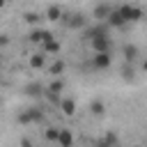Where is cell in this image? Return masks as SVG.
Masks as SVG:
<instances>
[{"label": "cell", "instance_id": "6da1fadb", "mask_svg": "<svg viewBox=\"0 0 147 147\" xmlns=\"http://www.w3.org/2000/svg\"><path fill=\"white\" fill-rule=\"evenodd\" d=\"M119 11H122V16H124L126 23H129V21H138V18H142V9L136 7V5H122Z\"/></svg>", "mask_w": 147, "mask_h": 147}, {"label": "cell", "instance_id": "7a4b0ae2", "mask_svg": "<svg viewBox=\"0 0 147 147\" xmlns=\"http://www.w3.org/2000/svg\"><path fill=\"white\" fill-rule=\"evenodd\" d=\"M90 44H92L94 55H99V53H110V48H113L110 37H99V39H94V41H90Z\"/></svg>", "mask_w": 147, "mask_h": 147}, {"label": "cell", "instance_id": "3957f363", "mask_svg": "<svg viewBox=\"0 0 147 147\" xmlns=\"http://www.w3.org/2000/svg\"><path fill=\"white\" fill-rule=\"evenodd\" d=\"M110 62H113L110 53H99V55H94V57H92L94 69H108V67H110Z\"/></svg>", "mask_w": 147, "mask_h": 147}, {"label": "cell", "instance_id": "277c9868", "mask_svg": "<svg viewBox=\"0 0 147 147\" xmlns=\"http://www.w3.org/2000/svg\"><path fill=\"white\" fill-rule=\"evenodd\" d=\"M87 39L90 41H94V39H99V37H108V25H94V28H87Z\"/></svg>", "mask_w": 147, "mask_h": 147}, {"label": "cell", "instance_id": "5b68a950", "mask_svg": "<svg viewBox=\"0 0 147 147\" xmlns=\"http://www.w3.org/2000/svg\"><path fill=\"white\" fill-rule=\"evenodd\" d=\"M106 23H108L110 28H122V25L126 23V21H124V16H122V11H119V7H117V9H113V14L108 16V21H106Z\"/></svg>", "mask_w": 147, "mask_h": 147}, {"label": "cell", "instance_id": "8992f818", "mask_svg": "<svg viewBox=\"0 0 147 147\" xmlns=\"http://www.w3.org/2000/svg\"><path fill=\"white\" fill-rule=\"evenodd\" d=\"M48 39H53V34L46 30H32L30 32V41H34V44H46Z\"/></svg>", "mask_w": 147, "mask_h": 147}, {"label": "cell", "instance_id": "52a82bcc", "mask_svg": "<svg viewBox=\"0 0 147 147\" xmlns=\"http://www.w3.org/2000/svg\"><path fill=\"white\" fill-rule=\"evenodd\" d=\"M60 147H71L74 145V133L69 129H60V140H57Z\"/></svg>", "mask_w": 147, "mask_h": 147}, {"label": "cell", "instance_id": "ba28073f", "mask_svg": "<svg viewBox=\"0 0 147 147\" xmlns=\"http://www.w3.org/2000/svg\"><path fill=\"white\" fill-rule=\"evenodd\" d=\"M110 14H113V7H110V5H96V7H94V16H96V18H106V21H108Z\"/></svg>", "mask_w": 147, "mask_h": 147}, {"label": "cell", "instance_id": "9c48e42d", "mask_svg": "<svg viewBox=\"0 0 147 147\" xmlns=\"http://www.w3.org/2000/svg\"><path fill=\"white\" fill-rule=\"evenodd\" d=\"M60 108H62V113H64L67 117H71V115L76 113V101H74V99H62Z\"/></svg>", "mask_w": 147, "mask_h": 147}, {"label": "cell", "instance_id": "30bf717a", "mask_svg": "<svg viewBox=\"0 0 147 147\" xmlns=\"http://www.w3.org/2000/svg\"><path fill=\"white\" fill-rule=\"evenodd\" d=\"M67 25H69V28H83V25H85L83 14H71V16H67Z\"/></svg>", "mask_w": 147, "mask_h": 147}, {"label": "cell", "instance_id": "8fae6325", "mask_svg": "<svg viewBox=\"0 0 147 147\" xmlns=\"http://www.w3.org/2000/svg\"><path fill=\"white\" fill-rule=\"evenodd\" d=\"M32 119H37V122H39V119H41V113H39V110H30V113H23V115L18 117V122H21V124H28V122H32Z\"/></svg>", "mask_w": 147, "mask_h": 147}, {"label": "cell", "instance_id": "7c38bea8", "mask_svg": "<svg viewBox=\"0 0 147 147\" xmlns=\"http://www.w3.org/2000/svg\"><path fill=\"white\" fill-rule=\"evenodd\" d=\"M44 51H46V53H55V55H57V53H60V41L48 39V41L44 44Z\"/></svg>", "mask_w": 147, "mask_h": 147}, {"label": "cell", "instance_id": "4fadbf2b", "mask_svg": "<svg viewBox=\"0 0 147 147\" xmlns=\"http://www.w3.org/2000/svg\"><path fill=\"white\" fill-rule=\"evenodd\" d=\"M46 16H48L51 21H57V18L62 16V9H60V7H55V5H51V7L46 9Z\"/></svg>", "mask_w": 147, "mask_h": 147}, {"label": "cell", "instance_id": "5bb4252c", "mask_svg": "<svg viewBox=\"0 0 147 147\" xmlns=\"http://www.w3.org/2000/svg\"><path fill=\"white\" fill-rule=\"evenodd\" d=\"M46 140H48V142H57V140H60V129H55V126L46 129Z\"/></svg>", "mask_w": 147, "mask_h": 147}, {"label": "cell", "instance_id": "9a60e30c", "mask_svg": "<svg viewBox=\"0 0 147 147\" xmlns=\"http://www.w3.org/2000/svg\"><path fill=\"white\" fill-rule=\"evenodd\" d=\"M124 57L131 62V60H136L138 57V48L136 46H124Z\"/></svg>", "mask_w": 147, "mask_h": 147}, {"label": "cell", "instance_id": "2e32d148", "mask_svg": "<svg viewBox=\"0 0 147 147\" xmlns=\"http://www.w3.org/2000/svg\"><path fill=\"white\" fill-rule=\"evenodd\" d=\"M90 110H92L94 115H103L106 106H103V101H92V103H90Z\"/></svg>", "mask_w": 147, "mask_h": 147}, {"label": "cell", "instance_id": "e0dca14e", "mask_svg": "<svg viewBox=\"0 0 147 147\" xmlns=\"http://www.w3.org/2000/svg\"><path fill=\"white\" fill-rule=\"evenodd\" d=\"M30 67H34V69L44 67V55H32L30 57Z\"/></svg>", "mask_w": 147, "mask_h": 147}, {"label": "cell", "instance_id": "ac0fdd59", "mask_svg": "<svg viewBox=\"0 0 147 147\" xmlns=\"http://www.w3.org/2000/svg\"><path fill=\"white\" fill-rule=\"evenodd\" d=\"M25 92H28L30 96H39V94H41V85H28Z\"/></svg>", "mask_w": 147, "mask_h": 147}, {"label": "cell", "instance_id": "d6986e66", "mask_svg": "<svg viewBox=\"0 0 147 147\" xmlns=\"http://www.w3.org/2000/svg\"><path fill=\"white\" fill-rule=\"evenodd\" d=\"M60 90H62V83H60V80H53V83L48 85V92H53V94H60Z\"/></svg>", "mask_w": 147, "mask_h": 147}, {"label": "cell", "instance_id": "ffe728a7", "mask_svg": "<svg viewBox=\"0 0 147 147\" xmlns=\"http://www.w3.org/2000/svg\"><path fill=\"white\" fill-rule=\"evenodd\" d=\"M62 69H64V62H55L51 67V74H62Z\"/></svg>", "mask_w": 147, "mask_h": 147}, {"label": "cell", "instance_id": "44dd1931", "mask_svg": "<svg viewBox=\"0 0 147 147\" xmlns=\"http://www.w3.org/2000/svg\"><path fill=\"white\" fill-rule=\"evenodd\" d=\"M25 21H28V23H37V21H39V16L30 11V14H25Z\"/></svg>", "mask_w": 147, "mask_h": 147}, {"label": "cell", "instance_id": "7402d4cb", "mask_svg": "<svg viewBox=\"0 0 147 147\" xmlns=\"http://www.w3.org/2000/svg\"><path fill=\"white\" fill-rule=\"evenodd\" d=\"M122 74H124V78H133V69H131V67H124Z\"/></svg>", "mask_w": 147, "mask_h": 147}, {"label": "cell", "instance_id": "603a6c76", "mask_svg": "<svg viewBox=\"0 0 147 147\" xmlns=\"http://www.w3.org/2000/svg\"><path fill=\"white\" fill-rule=\"evenodd\" d=\"M21 147H32V145H30V140H25V138H23V140H21Z\"/></svg>", "mask_w": 147, "mask_h": 147}, {"label": "cell", "instance_id": "cb8c5ba5", "mask_svg": "<svg viewBox=\"0 0 147 147\" xmlns=\"http://www.w3.org/2000/svg\"><path fill=\"white\" fill-rule=\"evenodd\" d=\"M142 69H145V71H147V60H145V62H142Z\"/></svg>", "mask_w": 147, "mask_h": 147}, {"label": "cell", "instance_id": "d4e9b609", "mask_svg": "<svg viewBox=\"0 0 147 147\" xmlns=\"http://www.w3.org/2000/svg\"><path fill=\"white\" fill-rule=\"evenodd\" d=\"M133 147H142V145H133Z\"/></svg>", "mask_w": 147, "mask_h": 147}]
</instances>
